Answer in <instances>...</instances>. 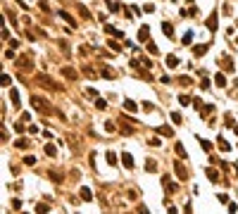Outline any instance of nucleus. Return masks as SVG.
<instances>
[{
    "instance_id": "1",
    "label": "nucleus",
    "mask_w": 238,
    "mask_h": 214,
    "mask_svg": "<svg viewBox=\"0 0 238 214\" xmlns=\"http://www.w3.org/2000/svg\"><path fill=\"white\" fill-rule=\"evenodd\" d=\"M31 105H34L38 112H45V114L53 110V107H50V102H48V100H43V98H38V95H34V98H31Z\"/></svg>"
},
{
    "instance_id": "2",
    "label": "nucleus",
    "mask_w": 238,
    "mask_h": 214,
    "mask_svg": "<svg viewBox=\"0 0 238 214\" xmlns=\"http://www.w3.org/2000/svg\"><path fill=\"white\" fill-rule=\"evenodd\" d=\"M17 64H19V69H29V71L34 69V62L29 60V57H22V60L17 62Z\"/></svg>"
},
{
    "instance_id": "3",
    "label": "nucleus",
    "mask_w": 238,
    "mask_h": 214,
    "mask_svg": "<svg viewBox=\"0 0 238 214\" xmlns=\"http://www.w3.org/2000/svg\"><path fill=\"white\" fill-rule=\"evenodd\" d=\"M174 169H176V176H179V179H181V181H188V171H186V169H183V167H181V164H176V167H174Z\"/></svg>"
},
{
    "instance_id": "4",
    "label": "nucleus",
    "mask_w": 238,
    "mask_h": 214,
    "mask_svg": "<svg viewBox=\"0 0 238 214\" xmlns=\"http://www.w3.org/2000/svg\"><path fill=\"white\" fill-rule=\"evenodd\" d=\"M79 193H81V200H86V202H91V200H93V193H91V188H86V185H83Z\"/></svg>"
},
{
    "instance_id": "5",
    "label": "nucleus",
    "mask_w": 238,
    "mask_h": 214,
    "mask_svg": "<svg viewBox=\"0 0 238 214\" xmlns=\"http://www.w3.org/2000/svg\"><path fill=\"white\" fill-rule=\"evenodd\" d=\"M62 76H65V79H71V81H74V79H76V71H74L71 67H62Z\"/></svg>"
},
{
    "instance_id": "6",
    "label": "nucleus",
    "mask_w": 238,
    "mask_h": 214,
    "mask_svg": "<svg viewBox=\"0 0 238 214\" xmlns=\"http://www.w3.org/2000/svg\"><path fill=\"white\" fill-rule=\"evenodd\" d=\"M122 162H124V167H126V169H131V167H134V157H131L129 152L122 155Z\"/></svg>"
},
{
    "instance_id": "7",
    "label": "nucleus",
    "mask_w": 238,
    "mask_h": 214,
    "mask_svg": "<svg viewBox=\"0 0 238 214\" xmlns=\"http://www.w3.org/2000/svg\"><path fill=\"white\" fill-rule=\"evenodd\" d=\"M205 174H207V179H209L212 183H214V181H219V174H217V169H212V167H209V169H207Z\"/></svg>"
},
{
    "instance_id": "8",
    "label": "nucleus",
    "mask_w": 238,
    "mask_h": 214,
    "mask_svg": "<svg viewBox=\"0 0 238 214\" xmlns=\"http://www.w3.org/2000/svg\"><path fill=\"white\" fill-rule=\"evenodd\" d=\"M214 83H217L219 88H224V86H226V76H224V74H217V76H214Z\"/></svg>"
},
{
    "instance_id": "9",
    "label": "nucleus",
    "mask_w": 238,
    "mask_h": 214,
    "mask_svg": "<svg viewBox=\"0 0 238 214\" xmlns=\"http://www.w3.org/2000/svg\"><path fill=\"white\" fill-rule=\"evenodd\" d=\"M124 110H126V112H136V102L126 98V100H124Z\"/></svg>"
},
{
    "instance_id": "10",
    "label": "nucleus",
    "mask_w": 238,
    "mask_h": 214,
    "mask_svg": "<svg viewBox=\"0 0 238 214\" xmlns=\"http://www.w3.org/2000/svg\"><path fill=\"white\" fill-rule=\"evenodd\" d=\"M105 31H107V33H112V36H124V31H117L112 24H105Z\"/></svg>"
},
{
    "instance_id": "11",
    "label": "nucleus",
    "mask_w": 238,
    "mask_h": 214,
    "mask_svg": "<svg viewBox=\"0 0 238 214\" xmlns=\"http://www.w3.org/2000/svg\"><path fill=\"white\" fill-rule=\"evenodd\" d=\"M162 31H164V33H167L169 38L174 36V29H171V24H169V22H162Z\"/></svg>"
},
{
    "instance_id": "12",
    "label": "nucleus",
    "mask_w": 238,
    "mask_h": 214,
    "mask_svg": "<svg viewBox=\"0 0 238 214\" xmlns=\"http://www.w3.org/2000/svg\"><path fill=\"white\" fill-rule=\"evenodd\" d=\"M176 64H179V60H176V55H167V67H171V69H174Z\"/></svg>"
},
{
    "instance_id": "13",
    "label": "nucleus",
    "mask_w": 238,
    "mask_h": 214,
    "mask_svg": "<svg viewBox=\"0 0 238 214\" xmlns=\"http://www.w3.org/2000/svg\"><path fill=\"white\" fill-rule=\"evenodd\" d=\"M148 33H150V31H148V26H140V31H138V38H140V41H148Z\"/></svg>"
},
{
    "instance_id": "14",
    "label": "nucleus",
    "mask_w": 238,
    "mask_h": 214,
    "mask_svg": "<svg viewBox=\"0 0 238 214\" xmlns=\"http://www.w3.org/2000/svg\"><path fill=\"white\" fill-rule=\"evenodd\" d=\"M10 95H12V105H14V107H19V93L12 88V91H10Z\"/></svg>"
},
{
    "instance_id": "15",
    "label": "nucleus",
    "mask_w": 238,
    "mask_h": 214,
    "mask_svg": "<svg viewBox=\"0 0 238 214\" xmlns=\"http://www.w3.org/2000/svg\"><path fill=\"white\" fill-rule=\"evenodd\" d=\"M221 67H224L226 71H231V69H233V62L229 60V57H224V60H221Z\"/></svg>"
},
{
    "instance_id": "16",
    "label": "nucleus",
    "mask_w": 238,
    "mask_h": 214,
    "mask_svg": "<svg viewBox=\"0 0 238 214\" xmlns=\"http://www.w3.org/2000/svg\"><path fill=\"white\" fill-rule=\"evenodd\" d=\"M48 176H50V179H53L55 183H60V181H62V176H60L57 171H48Z\"/></svg>"
},
{
    "instance_id": "17",
    "label": "nucleus",
    "mask_w": 238,
    "mask_h": 214,
    "mask_svg": "<svg viewBox=\"0 0 238 214\" xmlns=\"http://www.w3.org/2000/svg\"><path fill=\"white\" fill-rule=\"evenodd\" d=\"M55 152H57L55 145H45V155H48V157H55Z\"/></svg>"
},
{
    "instance_id": "18",
    "label": "nucleus",
    "mask_w": 238,
    "mask_h": 214,
    "mask_svg": "<svg viewBox=\"0 0 238 214\" xmlns=\"http://www.w3.org/2000/svg\"><path fill=\"white\" fill-rule=\"evenodd\" d=\"M176 155H179L181 159H183V157H188V155H186V148H183V145H176Z\"/></svg>"
},
{
    "instance_id": "19",
    "label": "nucleus",
    "mask_w": 238,
    "mask_h": 214,
    "mask_svg": "<svg viewBox=\"0 0 238 214\" xmlns=\"http://www.w3.org/2000/svg\"><path fill=\"white\" fill-rule=\"evenodd\" d=\"M205 50H207V45H195V48H193V53H195V55H203Z\"/></svg>"
},
{
    "instance_id": "20",
    "label": "nucleus",
    "mask_w": 238,
    "mask_h": 214,
    "mask_svg": "<svg viewBox=\"0 0 238 214\" xmlns=\"http://www.w3.org/2000/svg\"><path fill=\"white\" fill-rule=\"evenodd\" d=\"M107 164H112V167L117 164V157H114V152H107Z\"/></svg>"
},
{
    "instance_id": "21",
    "label": "nucleus",
    "mask_w": 238,
    "mask_h": 214,
    "mask_svg": "<svg viewBox=\"0 0 238 214\" xmlns=\"http://www.w3.org/2000/svg\"><path fill=\"white\" fill-rule=\"evenodd\" d=\"M169 117H171V122H174V124H181V114H179V112H171Z\"/></svg>"
},
{
    "instance_id": "22",
    "label": "nucleus",
    "mask_w": 238,
    "mask_h": 214,
    "mask_svg": "<svg viewBox=\"0 0 238 214\" xmlns=\"http://www.w3.org/2000/svg\"><path fill=\"white\" fill-rule=\"evenodd\" d=\"M176 100H179V102H181V105H188V102H191V98H188V95H179V98H176Z\"/></svg>"
},
{
    "instance_id": "23",
    "label": "nucleus",
    "mask_w": 238,
    "mask_h": 214,
    "mask_svg": "<svg viewBox=\"0 0 238 214\" xmlns=\"http://www.w3.org/2000/svg\"><path fill=\"white\" fill-rule=\"evenodd\" d=\"M60 17H62V19H67L69 24H71V26H74V24H76V22H74V19H71V17H69L67 12H60Z\"/></svg>"
},
{
    "instance_id": "24",
    "label": "nucleus",
    "mask_w": 238,
    "mask_h": 214,
    "mask_svg": "<svg viewBox=\"0 0 238 214\" xmlns=\"http://www.w3.org/2000/svg\"><path fill=\"white\" fill-rule=\"evenodd\" d=\"M160 133H164V136H171V133H174V131H171L169 126H160Z\"/></svg>"
},
{
    "instance_id": "25",
    "label": "nucleus",
    "mask_w": 238,
    "mask_h": 214,
    "mask_svg": "<svg viewBox=\"0 0 238 214\" xmlns=\"http://www.w3.org/2000/svg\"><path fill=\"white\" fill-rule=\"evenodd\" d=\"M198 143H200V145H203V150H212V145H209V143H207V140H203V138H198Z\"/></svg>"
},
{
    "instance_id": "26",
    "label": "nucleus",
    "mask_w": 238,
    "mask_h": 214,
    "mask_svg": "<svg viewBox=\"0 0 238 214\" xmlns=\"http://www.w3.org/2000/svg\"><path fill=\"white\" fill-rule=\"evenodd\" d=\"M217 143H219V148H221V150H229V143H226V140H224V138H219V140H217Z\"/></svg>"
},
{
    "instance_id": "27",
    "label": "nucleus",
    "mask_w": 238,
    "mask_h": 214,
    "mask_svg": "<svg viewBox=\"0 0 238 214\" xmlns=\"http://www.w3.org/2000/svg\"><path fill=\"white\" fill-rule=\"evenodd\" d=\"M95 107H98V110H105V107H107V102H105V100H95Z\"/></svg>"
},
{
    "instance_id": "28",
    "label": "nucleus",
    "mask_w": 238,
    "mask_h": 214,
    "mask_svg": "<svg viewBox=\"0 0 238 214\" xmlns=\"http://www.w3.org/2000/svg\"><path fill=\"white\" fill-rule=\"evenodd\" d=\"M191 38H193V33H186L183 36V45H191Z\"/></svg>"
},
{
    "instance_id": "29",
    "label": "nucleus",
    "mask_w": 238,
    "mask_h": 214,
    "mask_svg": "<svg viewBox=\"0 0 238 214\" xmlns=\"http://www.w3.org/2000/svg\"><path fill=\"white\" fill-rule=\"evenodd\" d=\"M26 145H29L26 138H19V140H17V148H26Z\"/></svg>"
},
{
    "instance_id": "30",
    "label": "nucleus",
    "mask_w": 238,
    "mask_h": 214,
    "mask_svg": "<svg viewBox=\"0 0 238 214\" xmlns=\"http://www.w3.org/2000/svg\"><path fill=\"white\" fill-rule=\"evenodd\" d=\"M107 43H110V48H112V50H119V43H117V41H107Z\"/></svg>"
},
{
    "instance_id": "31",
    "label": "nucleus",
    "mask_w": 238,
    "mask_h": 214,
    "mask_svg": "<svg viewBox=\"0 0 238 214\" xmlns=\"http://www.w3.org/2000/svg\"><path fill=\"white\" fill-rule=\"evenodd\" d=\"M148 50H150V53L155 55V53H157V45H155V43H148Z\"/></svg>"
},
{
    "instance_id": "32",
    "label": "nucleus",
    "mask_w": 238,
    "mask_h": 214,
    "mask_svg": "<svg viewBox=\"0 0 238 214\" xmlns=\"http://www.w3.org/2000/svg\"><path fill=\"white\" fill-rule=\"evenodd\" d=\"M179 81H181V83H183V86H188V83H191V76H181V79H179Z\"/></svg>"
},
{
    "instance_id": "33",
    "label": "nucleus",
    "mask_w": 238,
    "mask_h": 214,
    "mask_svg": "<svg viewBox=\"0 0 238 214\" xmlns=\"http://www.w3.org/2000/svg\"><path fill=\"white\" fill-rule=\"evenodd\" d=\"M0 79H2V86H10V76H7V74H2Z\"/></svg>"
},
{
    "instance_id": "34",
    "label": "nucleus",
    "mask_w": 238,
    "mask_h": 214,
    "mask_svg": "<svg viewBox=\"0 0 238 214\" xmlns=\"http://www.w3.org/2000/svg\"><path fill=\"white\" fill-rule=\"evenodd\" d=\"M145 167H148V171H155V162H152V159H148V164H145Z\"/></svg>"
},
{
    "instance_id": "35",
    "label": "nucleus",
    "mask_w": 238,
    "mask_h": 214,
    "mask_svg": "<svg viewBox=\"0 0 238 214\" xmlns=\"http://www.w3.org/2000/svg\"><path fill=\"white\" fill-rule=\"evenodd\" d=\"M229 212H238V205H236V202H229Z\"/></svg>"
},
{
    "instance_id": "36",
    "label": "nucleus",
    "mask_w": 238,
    "mask_h": 214,
    "mask_svg": "<svg viewBox=\"0 0 238 214\" xmlns=\"http://www.w3.org/2000/svg\"><path fill=\"white\" fill-rule=\"evenodd\" d=\"M233 131H236V136H238V126H233Z\"/></svg>"
}]
</instances>
